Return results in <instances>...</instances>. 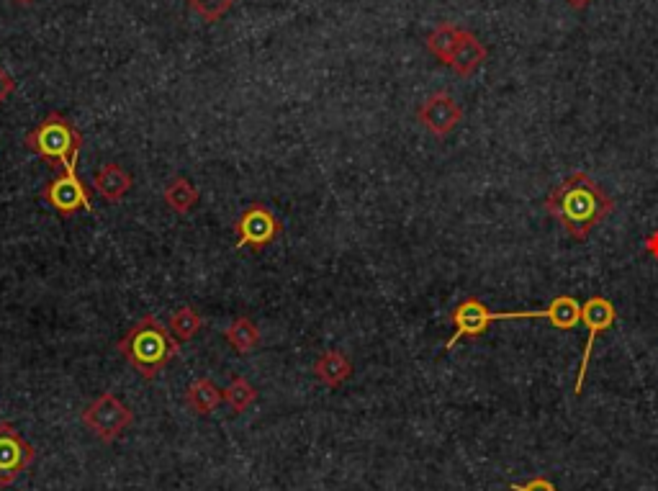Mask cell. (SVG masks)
I'll use <instances>...</instances> for the list:
<instances>
[{"mask_svg":"<svg viewBox=\"0 0 658 491\" xmlns=\"http://www.w3.org/2000/svg\"><path fill=\"white\" fill-rule=\"evenodd\" d=\"M615 209V201L587 173H571L545 198V211L566 229L569 237L584 242Z\"/></svg>","mask_w":658,"mask_h":491,"instance_id":"1","label":"cell"},{"mask_svg":"<svg viewBox=\"0 0 658 491\" xmlns=\"http://www.w3.org/2000/svg\"><path fill=\"white\" fill-rule=\"evenodd\" d=\"M581 306L574 296H556L545 309H530V312H494L476 296L463 299L455 306L450 319H453V335L445 342V350H453L455 345L466 337H481L494 322H507V319H548L556 330L569 332L581 322Z\"/></svg>","mask_w":658,"mask_h":491,"instance_id":"2","label":"cell"},{"mask_svg":"<svg viewBox=\"0 0 658 491\" xmlns=\"http://www.w3.org/2000/svg\"><path fill=\"white\" fill-rule=\"evenodd\" d=\"M119 353L142 378L152 381L178 355V340L152 314L139 319L119 340Z\"/></svg>","mask_w":658,"mask_h":491,"instance_id":"3","label":"cell"},{"mask_svg":"<svg viewBox=\"0 0 658 491\" xmlns=\"http://www.w3.org/2000/svg\"><path fill=\"white\" fill-rule=\"evenodd\" d=\"M26 147L42 160L57 162L62 170H75L83 150V134L62 114H49L42 124L26 134Z\"/></svg>","mask_w":658,"mask_h":491,"instance_id":"4","label":"cell"},{"mask_svg":"<svg viewBox=\"0 0 658 491\" xmlns=\"http://www.w3.org/2000/svg\"><path fill=\"white\" fill-rule=\"evenodd\" d=\"M132 422V409L126 407L119 396L111 394V391H103L101 396H96L83 412V425L88 427L98 440H103V443L119 440Z\"/></svg>","mask_w":658,"mask_h":491,"instance_id":"5","label":"cell"},{"mask_svg":"<svg viewBox=\"0 0 658 491\" xmlns=\"http://www.w3.org/2000/svg\"><path fill=\"white\" fill-rule=\"evenodd\" d=\"M581 322L587 324L589 337H587V348H584V355H581L579 373H576V384H574L576 396L584 391V381H587V373H589V360H592L594 340H597L599 335H605L607 330H612V324L617 322L615 304H612L607 296H592L587 304L581 306Z\"/></svg>","mask_w":658,"mask_h":491,"instance_id":"6","label":"cell"},{"mask_svg":"<svg viewBox=\"0 0 658 491\" xmlns=\"http://www.w3.org/2000/svg\"><path fill=\"white\" fill-rule=\"evenodd\" d=\"M42 198L52 211L60 216H72L78 211H93V201H90V191L85 186L80 175L75 170H62V175L52 178L44 186Z\"/></svg>","mask_w":658,"mask_h":491,"instance_id":"7","label":"cell"},{"mask_svg":"<svg viewBox=\"0 0 658 491\" xmlns=\"http://www.w3.org/2000/svg\"><path fill=\"white\" fill-rule=\"evenodd\" d=\"M461 119H463L461 103L455 101L450 93H445V90H437V93L427 96L417 108V121L425 126L432 137H440V139L448 137L455 126L461 124Z\"/></svg>","mask_w":658,"mask_h":491,"instance_id":"8","label":"cell"},{"mask_svg":"<svg viewBox=\"0 0 658 491\" xmlns=\"http://www.w3.org/2000/svg\"><path fill=\"white\" fill-rule=\"evenodd\" d=\"M36 450L11 422H0V486H11L34 463Z\"/></svg>","mask_w":658,"mask_h":491,"instance_id":"9","label":"cell"},{"mask_svg":"<svg viewBox=\"0 0 658 491\" xmlns=\"http://www.w3.org/2000/svg\"><path fill=\"white\" fill-rule=\"evenodd\" d=\"M234 232H237V247H263L281 234V222L268 206L252 204L240 214Z\"/></svg>","mask_w":658,"mask_h":491,"instance_id":"10","label":"cell"},{"mask_svg":"<svg viewBox=\"0 0 658 491\" xmlns=\"http://www.w3.org/2000/svg\"><path fill=\"white\" fill-rule=\"evenodd\" d=\"M93 188H96V193L103 201L116 204V201H121L126 193L132 191V175L126 173L121 165H116V162H106V165L98 168L96 178H93Z\"/></svg>","mask_w":658,"mask_h":491,"instance_id":"11","label":"cell"},{"mask_svg":"<svg viewBox=\"0 0 658 491\" xmlns=\"http://www.w3.org/2000/svg\"><path fill=\"white\" fill-rule=\"evenodd\" d=\"M314 376H317L319 384H324L327 389H337L353 376V363L340 350H324L317 360H314Z\"/></svg>","mask_w":658,"mask_h":491,"instance_id":"12","label":"cell"},{"mask_svg":"<svg viewBox=\"0 0 658 491\" xmlns=\"http://www.w3.org/2000/svg\"><path fill=\"white\" fill-rule=\"evenodd\" d=\"M224 402V389L211 381V378H196L186 391V404L198 417H209Z\"/></svg>","mask_w":658,"mask_h":491,"instance_id":"13","label":"cell"},{"mask_svg":"<svg viewBox=\"0 0 658 491\" xmlns=\"http://www.w3.org/2000/svg\"><path fill=\"white\" fill-rule=\"evenodd\" d=\"M484 62L486 47L479 42V36H473L471 31H463L461 42H458V47H455L453 52V60H450V67H453L461 78H468V75H473Z\"/></svg>","mask_w":658,"mask_h":491,"instance_id":"14","label":"cell"},{"mask_svg":"<svg viewBox=\"0 0 658 491\" xmlns=\"http://www.w3.org/2000/svg\"><path fill=\"white\" fill-rule=\"evenodd\" d=\"M198 196H201V193H198V188L193 186L188 178H173L168 186H165V193H162L168 209L180 216L191 214L193 206L198 204Z\"/></svg>","mask_w":658,"mask_h":491,"instance_id":"15","label":"cell"},{"mask_svg":"<svg viewBox=\"0 0 658 491\" xmlns=\"http://www.w3.org/2000/svg\"><path fill=\"white\" fill-rule=\"evenodd\" d=\"M229 348L237 350L240 355H250L252 350L260 345V330L258 324L252 322L250 317H237L227 330H224Z\"/></svg>","mask_w":658,"mask_h":491,"instance_id":"16","label":"cell"},{"mask_svg":"<svg viewBox=\"0 0 658 491\" xmlns=\"http://www.w3.org/2000/svg\"><path fill=\"white\" fill-rule=\"evenodd\" d=\"M461 36L463 29H458V26L440 24L430 31V36H427V49H430V54H435L443 65H450L455 47L461 42Z\"/></svg>","mask_w":658,"mask_h":491,"instance_id":"17","label":"cell"},{"mask_svg":"<svg viewBox=\"0 0 658 491\" xmlns=\"http://www.w3.org/2000/svg\"><path fill=\"white\" fill-rule=\"evenodd\" d=\"M201 324H204V319H201V314H198L193 306H180L178 312L170 317L168 330L178 342H188L198 335Z\"/></svg>","mask_w":658,"mask_h":491,"instance_id":"18","label":"cell"},{"mask_svg":"<svg viewBox=\"0 0 658 491\" xmlns=\"http://www.w3.org/2000/svg\"><path fill=\"white\" fill-rule=\"evenodd\" d=\"M224 402H227L234 412L242 414L258 402V391H255V386H252L245 376H234L227 389H224Z\"/></svg>","mask_w":658,"mask_h":491,"instance_id":"19","label":"cell"},{"mask_svg":"<svg viewBox=\"0 0 658 491\" xmlns=\"http://www.w3.org/2000/svg\"><path fill=\"white\" fill-rule=\"evenodd\" d=\"M234 3H237V0H188V6H191L198 16L204 18V21H209V24H214V21H219L222 16H227V13L232 11Z\"/></svg>","mask_w":658,"mask_h":491,"instance_id":"20","label":"cell"},{"mask_svg":"<svg viewBox=\"0 0 658 491\" xmlns=\"http://www.w3.org/2000/svg\"><path fill=\"white\" fill-rule=\"evenodd\" d=\"M509 491H558V489L548 476H533V479L525 481V484H512L509 486Z\"/></svg>","mask_w":658,"mask_h":491,"instance_id":"21","label":"cell"},{"mask_svg":"<svg viewBox=\"0 0 658 491\" xmlns=\"http://www.w3.org/2000/svg\"><path fill=\"white\" fill-rule=\"evenodd\" d=\"M13 93H16V80L11 78V72L0 67V103H6Z\"/></svg>","mask_w":658,"mask_h":491,"instance_id":"22","label":"cell"},{"mask_svg":"<svg viewBox=\"0 0 658 491\" xmlns=\"http://www.w3.org/2000/svg\"><path fill=\"white\" fill-rule=\"evenodd\" d=\"M646 252L651 258H658V232H653L646 240Z\"/></svg>","mask_w":658,"mask_h":491,"instance_id":"23","label":"cell"},{"mask_svg":"<svg viewBox=\"0 0 658 491\" xmlns=\"http://www.w3.org/2000/svg\"><path fill=\"white\" fill-rule=\"evenodd\" d=\"M566 3H569L571 8H576V11H581V8H587L592 0H566Z\"/></svg>","mask_w":658,"mask_h":491,"instance_id":"24","label":"cell"},{"mask_svg":"<svg viewBox=\"0 0 658 491\" xmlns=\"http://www.w3.org/2000/svg\"><path fill=\"white\" fill-rule=\"evenodd\" d=\"M13 3H18V6H29V3H34V0H13Z\"/></svg>","mask_w":658,"mask_h":491,"instance_id":"25","label":"cell"}]
</instances>
